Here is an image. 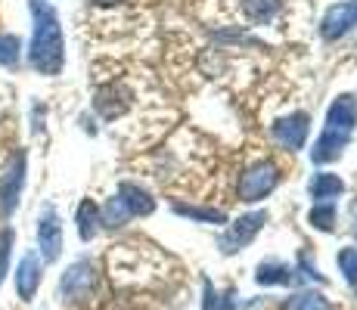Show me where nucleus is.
Listing matches in <instances>:
<instances>
[{
	"mask_svg": "<svg viewBox=\"0 0 357 310\" xmlns=\"http://www.w3.org/2000/svg\"><path fill=\"white\" fill-rule=\"evenodd\" d=\"M19 62V40L10 34H0V65H16Z\"/></svg>",
	"mask_w": 357,
	"mask_h": 310,
	"instance_id": "obj_21",
	"label": "nucleus"
},
{
	"mask_svg": "<svg viewBox=\"0 0 357 310\" xmlns=\"http://www.w3.org/2000/svg\"><path fill=\"white\" fill-rule=\"evenodd\" d=\"M354 124H357V100L351 93L335 96L326 112L324 134H320V140L314 143V149H311L314 164L335 162V158L345 153L348 140H351V134H354Z\"/></svg>",
	"mask_w": 357,
	"mask_h": 310,
	"instance_id": "obj_2",
	"label": "nucleus"
},
{
	"mask_svg": "<svg viewBox=\"0 0 357 310\" xmlns=\"http://www.w3.org/2000/svg\"><path fill=\"white\" fill-rule=\"evenodd\" d=\"M34 13V34H31V50L29 59L40 75H56L63 68L66 50H63V25L50 3L44 0H31Z\"/></svg>",
	"mask_w": 357,
	"mask_h": 310,
	"instance_id": "obj_1",
	"label": "nucleus"
},
{
	"mask_svg": "<svg viewBox=\"0 0 357 310\" xmlns=\"http://www.w3.org/2000/svg\"><path fill=\"white\" fill-rule=\"evenodd\" d=\"M38 286H40V261L34 258V254H25L16 270V288H19V295H22V301H31Z\"/></svg>",
	"mask_w": 357,
	"mask_h": 310,
	"instance_id": "obj_11",
	"label": "nucleus"
},
{
	"mask_svg": "<svg viewBox=\"0 0 357 310\" xmlns=\"http://www.w3.org/2000/svg\"><path fill=\"white\" fill-rule=\"evenodd\" d=\"M283 0H243V16L252 25H267L280 13Z\"/></svg>",
	"mask_w": 357,
	"mask_h": 310,
	"instance_id": "obj_13",
	"label": "nucleus"
},
{
	"mask_svg": "<svg viewBox=\"0 0 357 310\" xmlns=\"http://www.w3.org/2000/svg\"><path fill=\"white\" fill-rule=\"evenodd\" d=\"M264 224H267V211H252V215H243L239 220H233V224L227 226V233L221 236V251L233 254L243 245H249Z\"/></svg>",
	"mask_w": 357,
	"mask_h": 310,
	"instance_id": "obj_5",
	"label": "nucleus"
},
{
	"mask_svg": "<svg viewBox=\"0 0 357 310\" xmlns=\"http://www.w3.org/2000/svg\"><path fill=\"white\" fill-rule=\"evenodd\" d=\"M292 267L277 264V261H267L258 267V282L261 286H277V282H292Z\"/></svg>",
	"mask_w": 357,
	"mask_h": 310,
	"instance_id": "obj_16",
	"label": "nucleus"
},
{
	"mask_svg": "<svg viewBox=\"0 0 357 310\" xmlns=\"http://www.w3.org/2000/svg\"><path fill=\"white\" fill-rule=\"evenodd\" d=\"M93 3H115V0H93Z\"/></svg>",
	"mask_w": 357,
	"mask_h": 310,
	"instance_id": "obj_23",
	"label": "nucleus"
},
{
	"mask_svg": "<svg viewBox=\"0 0 357 310\" xmlns=\"http://www.w3.org/2000/svg\"><path fill=\"white\" fill-rule=\"evenodd\" d=\"M93 286H97V270H93L91 261H75V264L63 273V282H59L63 298L68 301V304L87 301L91 298V292H93Z\"/></svg>",
	"mask_w": 357,
	"mask_h": 310,
	"instance_id": "obj_4",
	"label": "nucleus"
},
{
	"mask_svg": "<svg viewBox=\"0 0 357 310\" xmlns=\"http://www.w3.org/2000/svg\"><path fill=\"white\" fill-rule=\"evenodd\" d=\"M174 211L181 217H190V220H199V224H224V211L218 208H202V205H183V202H174Z\"/></svg>",
	"mask_w": 357,
	"mask_h": 310,
	"instance_id": "obj_15",
	"label": "nucleus"
},
{
	"mask_svg": "<svg viewBox=\"0 0 357 310\" xmlns=\"http://www.w3.org/2000/svg\"><path fill=\"white\" fill-rule=\"evenodd\" d=\"M25 180V158L16 155L10 162V168L0 174V215H10L19 202V189Z\"/></svg>",
	"mask_w": 357,
	"mask_h": 310,
	"instance_id": "obj_9",
	"label": "nucleus"
},
{
	"mask_svg": "<svg viewBox=\"0 0 357 310\" xmlns=\"http://www.w3.org/2000/svg\"><path fill=\"white\" fill-rule=\"evenodd\" d=\"M202 310H233V301H230V295L215 292V286H211V282H205V301H202Z\"/></svg>",
	"mask_w": 357,
	"mask_h": 310,
	"instance_id": "obj_19",
	"label": "nucleus"
},
{
	"mask_svg": "<svg viewBox=\"0 0 357 310\" xmlns=\"http://www.w3.org/2000/svg\"><path fill=\"white\" fill-rule=\"evenodd\" d=\"M339 270L345 273V279L357 286V248H342L339 251Z\"/></svg>",
	"mask_w": 357,
	"mask_h": 310,
	"instance_id": "obj_20",
	"label": "nucleus"
},
{
	"mask_svg": "<svg viewBox=\"0 0 357 310\" xmlns=\"http://www.w3.org/2000/svg\"><path fill=\"white\" fill-rule=\"evenodd\" d=\"M115 196H119L121 205H125V208L130 211V217H137V215H153V208H155V199L149 196L143 186H137V183H121Z\"/></svg>",
	"mask_w": 357,
	"mask_h": 310,
	"instance_id": "obj_10",
	"label": "nucleus"
},
{
	"mask_svg": "<svg viewBox=\"0 0 357 310\" xmlns=\"http://www.w3.org/2000/svg\"><path fill=\"white\" fill-rule=\"evenodd\" d=\"M38 245L44 261H56L63 251V224H59V215L53 208H47L38 220Z\"/></svg>",
	"mask_w": 357,
	"mask_h": 310,
	"instance_id": "obj_8",
	"label": "nucleus"
},
{
	"mask_svg": "<svg viewBox=\"0 0 357 310\" xmlns=\"http://www.w3.org/2000/svg\"><path fill=\"white\" fill-rule=\"evenodd\" d=\"M307 192H311L314 205H317V202H329V199H335V196H342V192H345V183H342L335 174H329V171H320V174L311 177Z\"/></svg>",
	"mask_w": 357,
	"mask_h": 310,
	"instance_id": "obj_12",
	"label": "nucleus"
},
{
	"mask_svg": "<svg viewBox=\"0 0 357 310\" xmlns=\"http://www.w3.org/2000/svg\"><path fill=\"white\" fill-rule=\"evenodd\" d=\"M307 220H311V226L329 233V230H333V224H335V205L333 202H317L311 208V215H307Z\"/></svg>",
	"mask_w": 357,
	"mask_h": 310,
	"instance_id": "obj_18",
	"label": "nucleus"
},
{
	"mask_svg": "<svg viewBox=\"0 0 357 310\" xmlns=\"http://www.w3.org/2000/svg\"><path fill=\"white\" fill-rule=\"evenodd\" d=\"M354 25H357V3L348 0V3H335L324 13V19H320V34H324V40H339V38H345Z\"/></svg>",
	"mask_w": 357,
	"mask_h": 310,
	"instance_id": "obj_7",
	"label": "nucleus"
},
{
	"mask_svg": "<svg viewBox=\"0 0 357 310\" xmlns=\"http://www.w3.org/2000/svg\"><path fill=\"white\" fill-rule=\"evenodd\" d=\"M10 245H13V230L0 233V279L6 277V261H10Z\"/></svg>",
	"mask_w": 357,
	"mask_h": 310,
	"instance_id": "obj_22",
	"label": "nucleus"
},
{
	"mask_svg": "<svg viewBox=\"0 0 357 310\" xmlns=\"http://www.w3.org/2000/svg\"><path fill=\"white\" fill-rule=\"evenodd\" d=\"M307 115L305 112H292V115H286V118H280V121H273V127H271V137L280 143L283 149H289V153H295V149H301L305 146V140H307Z\"/></svg>",
	"mask_w": 357,
	"mask_h": 310,
	"instance_id": "obj_6",
	"label": "nucleus"
},
{
	"mask_svg": "<svg viewBox=\"0 0 357 310\" xmlns=\"http://www.w3.org/2000/svg\"><path fill=\"white\" fill-rule=\"evenodd\" d=\"M280 183V171L273 162H258L252 168H245V174L239 177V199L243 202H261L264 196H271L273 186Z\"/></svg>",
	"mask_w": 357,
	"mask_h": 310,
	"instance_id": "obj_3",
	"label": "nucleus"
},
{
	"mask_svg": "<svg viewBox=\"0 0 357 310\" xmlns=\"http://www.w3.org/2000/svg\"><path fill=\"white\" fill-rule=\"evenodd\" d=\"M283 310H333L320 292H298L283 304Z\"/></svg>",
	"mask_w": 357,
	"mask_h": 310,
	"instance_id": "obj_17",
	"label": "nucleus"
},
{
	"mask_svg": "<svg viewBox=\"0 0 357 310\" xmlns=\"http://www.w3.org/2000/svg\"><path fill=\"white\" fill-rule=\"evenodd\" d=\"M97 230H100V208L91 202V199H84V202L78 205V233L87 242V239L97 236Z\"/></svg>",
	"mask_w": 357,
	"mask_h": 310,
	"instance_id": "obj_14",
	"label": "nucleus"
}]
</instances>
